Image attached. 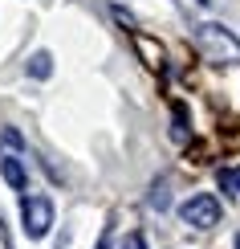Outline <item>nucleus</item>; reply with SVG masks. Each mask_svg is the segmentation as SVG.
Returning <instances> with one entry per match:
<instances>
[{"mask_svg":"<svg viewBox=\"0 0 240 249\" xmlns=\"http://www.w3.org/2000/svg\"><path fill=\"white\" fill-rule=\"evenodd\" d=\"M195 41H200L204 57L216 61V66H236V61H240V37L232 33V29L216 25V20L195 25Z\"/></svg>","mask_w":240,"mask_h":249,"instance_id":"f257e3e1","label":"nucleus"},{"mask_svg":"<svg viewBox=\"0 0 240 249\" xmlns=\"http://www.w3.org/2000/svg\"><path fill=\"white\" fill-rule=\"evenodd\" d=\"M179 216L192 229H212V225H220V200L212 192H195L179 204Z\"/></svg>","mask_w":240,"mask_h":249,"instance_id":"f03ea898","label":"nucleus"},{"mask_svg":"<svg viewBox=\"0 0 240 249\" xmlns=\"http://www.w3.org/2000/svg\"><path fill=\"white\" fill-rule=\"evenodd\" d=\"M20 221H25V233L29 237H45L49 229H53V200L29 192L25 200H20Z\"/></svg>","mask_w":240,"mask_h":249,"instance_id":"7ed1b4c3","label":"nucleus"},{"mask_svg":"<svg viewBox=\"0 0 240 249\" xmlns=\"http://www.w3.org/2000/svg\"><path fill=\"white\" fill-rule=\"evenodd\" d=\"M0 176H4V184L13 192H25V184H29V172H25V163H20L16 155H4V160H0Z\"/></svg>","mask_w":240,"mask_h":249,"instance_id":"20e7f679","label":"nucleus"},{"mask_svg":"<svg viewBox=\"0 0 240 249\" xmlns=\"http://www.w3.org/2000/svg\"><path fill=\"white\" fill-rule=\"evenodd\" d=\"M171 139H175V143H187V139H192V127H187V107H183V102H175V110H171Z\"/></svg>","mask_w":240,"mask_h":249,"instance_id":"39448f33","label":"nucleus"},{"mask_svg":"<svg viewBox=\"0 0 240 249\" xmlns=\"http://www.w3.org/2000/svg\"><path fill=\"white\" fill-rule=\"evenodd\" d=\"M25 70H29L33 78H49V74H53V57H49L45 49H37V53L29 57V66H25Z\"/></svg>","mask_w":240,"mask_h":249,"instance_id":"423d86ee","label":"nucleus"},{"mask_svg":"<svg viewBox=\"0 0 240 249\" xmlns=\"http://www.w3.org/2000/svg\"><path fill=\"white\" fill-rule=\"evenodd\" d=\"M216 180H220V188H224V192L240 196V168H220V176H216Z\"/></svg>","mask_w":240,"mask_h":249,"instance_id":"0eeeda50","label":"nucleus"},{"mask_svg":"<svg viewBox=\"0 0 240 249\" xmlns=\"http://www.w3.org/2000/svg\"><path fill=\"white\" fill-rule=\"evenodd\" d=\"M20 147H25V143H20V135H16L13 127H8V131H0V151H8V155H13V151H20Z\"/></svg>","mask_w":240,"mask_h":249,"instance_id":"6e6552de","label":"nucleus"},{"mask_svg":"<svg viewBox=\"0 0 240 249\" xmlns=\"http://www.w3.org/2000/svg\"><path fill=\"white\" fill-rule=\"evenodd\" d=\"M151 204H155V209H167V180H159V184H155V192H151Z\"/></svg>","mask_w":240,"mask_h":249,"instance_id":"1a4fd4ad","label":"nucleus"},{"mask_svg":"<svg viewBox=\"0 0 240 249\" xmlns=\"http://www.w3.org/2000/svg\"><path fill=\"white\" fill-rule=\"evenodd\" d=\"M118 249H147V241H143V233H130L127 241H122Z\"/></svg>","mask_w":240,"mask_h":249,"instance_id":"9d476101","label":"nucleus"},{"mask_svg":"<svg viewBox=\"0 0 240 249\" xmlns=\"http://www.w3.org/2000/svg\"><path fill=\"white\" fill-rule=\"evenodd\" d=\"M232 249H240V233H236V245H232Z\"/></svg>","mask_w":240,"mask_h":249,"instance_id":"9b49d317","label":"nucleus"},{"mask_svg":"<svg viewBox=\"0 0 240 249\" xmlns=\"http://www.w3.org/2000/svg\"><path fill=\"white\" fill-rule=\"evenodd\" d=\"M200 4H204V0H200Z\"/></svg>","mask_w":240,"mask_h":249,"instance_id":"f8f14e48","label":"nucleus"}]
</instances>
